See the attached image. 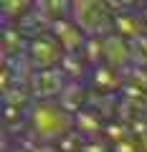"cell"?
<instances>
[{"label": "cell", "mask_w": 147, "mask_h": 152, "mask_svg": "<svg viewBox=\"0 0 147 152\" xmlns=\"http://www.w3.org/2000/svg\"><path fill=\"white\" fill-rule=\"evenodd\" d=\"M142 20L147 23V8H145V10H142Z\"/></svg>", "instance_id": "obj_5"}, {"label": "cell", "mask_w": 147, "mask_h": 152, "mask_svg": "<svg viewBox=\"0 0 147 152\" xmlns=\"http://www.w3.org/2000/svg\"><path fill=\"white\" fill-rule=\"evenodd\" d=\"M28 122H31V129L36 132V137H41L46 142H53V140H64L74 129L76 117L69 109L61 107V102H43L41 99L38 104L31 107Z\"/></svg>", "instance_id": "obj_1"}, {"label": "cell", "mask_w": 147, "mask_h": 152, "mask_svg": "<svg viewBox=\"0 0 147 152\" xmlns=\"http://www.w3.org/2000/svg\"><path fill=\"white\" fill-rule=\"evenodd\" d=\"M51 33L59 41V46L64 48V53H76V51H81L86 46L84 43V31L74 20H61V18H56L51 23Z\"/></svg>", "instance_id": "obj_3"}, {"label": "cell", "mask_w": 147, "mask_h": 152, "mask_svg": "<svg viewBox=\"0 0 147 152\" xmlns=\"http://www.w3.org/2000/svg\"><path fill=\"white\" fill-rule=\"evenodd\" d=\"M69 10H71V15H74V23H76L84 33H89V36H99V33H102V26H99L102 20L112 23L107 8L99 5V3H74Z\"/></svg>", "instance_id": "obj_2"}, {"label": "cell", "mask_w": 147, "mask_h": 152, "mask_svg": "<svg viewBox=\"0 0 147 152\" xmlns=\"http://www.w3.org/2000/svg\"><path fill=\"white\" fill-rule=\"evenodd\" d=\"M31 58H33V64L41 66V69H53V66L64 58V48L59 46L56 38L38 36L31 43Z\"/></svg>", "instance_id": "obj_4"}]
</instances>
